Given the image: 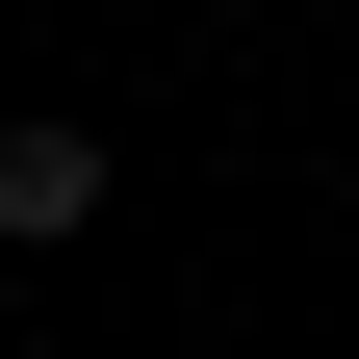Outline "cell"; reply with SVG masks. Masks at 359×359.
I'll return each instance as SVG.
<instances>
[{
	"mask_svg": "<svg viewBox=\"0 0 359 359\" xmlns=\"http://www.w3.org/2000/svg\"><path fill=\"white\" fill-rule=\"evenodd\" d=\"M77 231H103V128L26 103V128H0V257H77Z\"/></svg>",
	"mask_w": 359,
	"mask_h": 359,
	"instance_id": "cell-1",
	"label": "cell"
}]
</instances>
